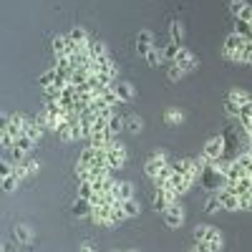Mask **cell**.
I'll list each match as a JSON object with an SVG mask.
<instances>
[{"instance_id": "74e56055", "label": "cell", "mask_w": 252, "mask_h": 252, "mask_svg": "<svg viewBox=\"0 0 252 252\" xmlns=\"http://www.w3.org/2000/svg\"><path fill=\"white\" fill-rule=\"evenodd\" d=\"M166 76H169V81H179V78H184V71L177 63H169V66H166Z\"/></svg>"}, {"instance_id": "484cf974", "label": "cell", "mask_w": 252, "mask_h": 252, "mask_svg": "<svg viewBox=\"0 0 252 252\" xmlns=\"http://www.w3.org/2000/svg\"><path fill=\"white\" fill-rule=\"evenodd\" d=\"M179 43H174V40H169L166 46H161V51H164V61L166 63H174V58H177V53H179Z\"/></svg>"}, {"instance_id": "4fadbf2b", "label": "cell", "mask_w": 252, "mask_h": 252, "mask_svg": "<svg viewBox=\"0 0 252 252\" xmlns=\"http://www.w3.org/2000/svg\"><path fill=\"white\" fill-rule=\"evenodd\" d=\"M71 212H73L76 217H91V212H94V204H91V199L76 197V199H73V207H71Z\"/></svg>"}, {"instance_id": "1f68e13d", "label": "cell", "mask_w": 252, "mask_h": 252, "mask_svg": "<svg viewBox=\"0 0 252 252\" xmlns=\"http://www.w3.org/2000/svg\"><path fill=\"white\" fill-rule=\"evenodd\" d=\"M94 194H96V189H94V182H81V184H78V192H76V197L91 199Z\"/></svg>"}, {"instance_id": "ffe728a7", "label": "cell", "mask_w": 252, "mask_h": 252, "mask_svg": "<svg viewBox=\"0 0 252 252\" xmlns=\"http://www.w3.org/2000/svg\"><path fill=\"white\" fill-rule=\"evenodd\" d=\"M172 174H174V166H172V161H169V164H166L164 169H161V172L152 179V182H154V187H157V189H159V187H166V182L172 179Z\"/></svg>"}, {"instance_id": "9c48e42d", "label": "cell", "mask_w": 252, "mask_h": 252, "mask_svg": "<svg viewBox=\"0 0 252 252\" xmlns=\"http://www.w3.org/2000/svg\"><path fill=\"white\" fill-rule=\"evenodd\" d=\"M174 63H177V66H182V71L184 73H189V71H194L197 66H199V58L192 53V51H189V48H179V53H177V58H174Z\"/></svg>"}, {"instance_id": "277c9868", "label": "cell", "mask_w": 252, "mask_h": 252, "mask_svg": "<svg viewBox=\"0 0 252 252\" xmlns=\"http://www.w3.org/2000/svg\"><path fill=\"white\" fill-rule=\"evenodd\" d=\"M202 157L209 159V161H217V159L227 157V136H212V139L204 144Z\"/></svg>"}, {"instance_id": "7dc6e473", "label": "cell", "mask_w": 252, "mask_h": 252, "mask_svg": "<svg viewBox=\"0 0 252 252\" xmlns=\"http://www.w3.org/2000/svg\"><path fill=\"white\" fill-rule=\"evenodd\" d=\"M78 252H94V250H91V245L86 242V245H81V250H78Z\"/></svg>"}, {"instance_id": "681fc988", "label": "cell", "mask_w": 252, "mask_h": 252, "mask_svg": "<svg viewBox=\"0 0 252 252\" xmlns=\"http://www.w3.org/2000/svg\"><path fill=\"white\" fill-rule=\"evenodd\" d=\"M250 3H252V0H250Z\"/></svg>"}, {"instance_id": "d590c367", "label": "cell", "mask_w": 252, "mask_h": 252, "mask_svg": "<svg viewBox=\"0 0 252 252\" xmlns=\"http://www.w3.org/2000/svg\"><path fill=\"white\" fill-rule=\"evenodd\" d=\"M169 35H172L174 43H179V46H182V38H184V28H182V23L172 20V23H169Z\"/></svg>"}, {"instance_id": "7c38bea8", "label": "cell", "mask_w": 252, "mask_h": 252, "mask_svg": "<svg viewBox=\"0 0 252 252\" xmlns=\"http://www.w3.org/2000/svg\"><path fill=\"white\" fill-rule=\"evenodd\" d=\"M111 89L116 91V96H119L121 103H129L134 98V86H131V83H126V81H114Z\"/></svg>"}, {"instance_id": "4dcf8cb0", "label": "cell", "mask_w": 252, "mask_h": 252, "mask_svg": "<svg viewBox=\"0 0 252 252\" xmlns=\"http://www.w3.org/2000/svg\"><path fill=\"white\" fill-rule=\"evenodd\" d=\"M68 35H71V40H76V43H78V46H86V43H89V40H91V38H89V33H86V31H83L81 26H76V28H73V31H71Z\"/></svg>"}, {"instance_id": "5b68a950", "label": "cell", "mask_w": 252, "mask_h": 252, "mask_svg": "<svg viewBox=\"0 0 252 252\" xmlns=\"http://www.w3.org/2000/svg\"><path fill=\"white\" fill-rule=\"evenodd\" d=\"M166 164H169V157H166L164 152H154L149 159L144 161V174L149 177V179H154V177H157V174L164 169Z\"/></svg>"}, {"instance_id": "8992f818", "label": "cell", "mask_w": 252, "mask_h": 252, "mask_svg": "<svg viewBox=\"0 0 252 252\" xmlns=\"http://www.w3.org/2000/svg\"><path fill=\"white\" fill-rule=\"evenodd\" d=\"M174 202H179V194H174L172 189H166V187H159V189H154V197H152V204H154V209L157 212H164L169 204H174Z\"/></svg>"}, {"instance_id": "f35d334b", "label": "cell", "mask_w": 252, "mask_h": 252, "mask_svg": "<svg viewBox=\"0 0 252 252\" xmlns=\"http://www.w3.org/2000/svg\"><path fill=\"white\" fill-rule=\"evenodd\" d=\"M237 63H252V40H247V43H245V48L240 51V58H237Z\"/></svg>"}, {"instance_id": "bcb514c9", "label": "cell", "mask_w": 252, "mask_h": 252, "mask_svg": "<svg viewBox=\"0 0 252 252\" xmlns=\"http://www.w3.org/2000/svg\"><path fill=\"white\" fill-rule=\"evenodd\" d=\"M192 250H194V252H215L207 242H194V247H192Z\"/></svg>"}, {"instance_id": "d4e9b609", "label": "cell", "mask_w": 252, "mask_h": 252, "mask_svg": "<svg viewBox=\"0 0 252 252\" xmlns=\"http://www.w3.org/2000/svg\"><path fill=\"white\" fill-rule=\"evenodd\" d=\"M182 121H184V114L179 109H169V111L164 114V124L166 126H179Z\"/></svg>"}, {"instance_id": "44dd1931", "label": "cell", "mask_w": 252, "mask_h": 252, "mask_svg": "<svg viewBox=\"0 0 252 252\" xmlns=\"http://www.w3.org/2000/svg\"><path fill=\"white\" fill-rule=\"evenodd\" d=\"M121 131H124V119L114 114V116L109 119V126H106V134H109L111 139H116V136H119Z\"/></svg>"}, {"instance_id": "e575fe53", "label": "cell", "mask_w": 252, "mask_h": 252, "mask_svg": "<svg viewBox=\"0 0 252 252\" xmlns=\"http://www.w3.org/2000/svg\"><path fill=\"white\" fill-rule=\"evenodd\" d=\"M232 103H237V106H245V103L252 98L250 94H245V91H240V89H235V91H229V96H227Z\"/></svg>"}, {"instance_id": "7402d4cb", "label": "cell", "mask_w": 252, "mask_h": 252, "mask_svg": "<svg viewBox=\"0 0 252 252\" xmlns=\"http://www.w3.org/2000/svg\"><path fill=\"white\" fill-rule=\"evenodd\" d=\"M220 209H222V202H220L217 192H209V197L204 199V212L207 215H215V212H220Z\"/></svg>"}, {"instance_id": "9a60e30c", "label": "cell", "mask_w": 252, "mask_h": 252, "mask_svg": "<svg viewBox=\"0 0 252 252\" xmlns=\"http://www.w3.org/2000/svg\"><path fill=\"white\" fill-rule=\"evenodd\" d=\"M124 129L129 131V134H134V136L141 134V129H144V119L136 116V114H129V116L124 119Z\"/></svg>"}, {"instance_id": "2e32d148", "label": "cell", "mask_w": 252, "mask_h": 252, "mask_svg": "<svg viewBox=\"0 0 252 252\" xmlns=\"http://www.w3.org/2000/svg\"><path fill=\"white\" fill-rule=\"evenodd\" d=\"M13 237H15L20 245H31V242H33V232H31L28 224H15V227H13Z\"/></svg>"}, {"instance_id": "f546056e", "label": "cell", "mask_w": 252, "mask_h": 252, "mask_svg": "<svg viewBox=\"0 0 252 252\" xmlns=\"http://www.w3.org/2000/svg\"><path fill=\"white\" fill-rule=\"evenodd\" d=\"M94 159H96V149L89 144V146H83V152H81V157H78V164H83V166H91L94 164Z\"/></svg>"}, {"instance_id": "b9f144b4", "label": "cell", "mask_w": 252, "mask_h": 252, "mask_svg": "<svg viewBox=\"0 0 252 252\" xmlns=\"http://www.w3.org/2000/svg\"><path fill=\"white\" fill-rule=\"evenodd\" d=\"M224 114H227L229 119H237V116H240V106L227 98V101H224Z\"/></svg>"}, {"instance_id": "836d02e7", "label": "cell", "mask_w": 252, "mask_h": 252, "mask_svg": "<svg viewBox=\"0 0 252 252\" xmlns=\"http://www.w3.org/2000/svg\"><path fill=\"white\" fill-rule=\"evenodd\" d=\"M35 144H38V141H33V139H31V136H26V134H23V136H18V139H15V146H18V149H23L26 154L35 149Z\"/></svg>"}, {"instance_id": "ee69618b", "label": "cell", "mask_w": 252, "mask_h": 252, "mask_svg": "<svg viewBox=\"0 0 252 252\" xmlns=\"http://www.w3.org/2000/svg\"><path fill=\"white\" fill-rule=\"evenodd\" d=\"M240 207H242V209H247V212H252V192H250V194H245V197H240Z\"/></svg>"}, {"instance_id": "d6986e66", "label": "cell", "mask_w": 252, "mask_h": 252, "mask_svg": "<svg viewBox=\"0 0 252 252\" xmlns=\"http://www.w3.org/2000/svg\"><path fill=\"white\" fill-rule=\"evenodd\" d=\"M86 51H89V56H91L94 61H98L101 56H109L106 46H103L101 40H89V43H86Z\"/></svg>"}, {"instance_id": "ab89813d", "label": "cell", "mask_w": 252, "mask_h": 252, "mask_svg": "<svg viewBox=\"0 0 252 252\" xmlns=\"http://www.w3.org/2000/svg\"><path fill=\"white\" fill-rule=\"evenodd\" d=\"M20 184V179L15 177V174H8V177H3V192H13V189Z\"/></svg>"}, {"instance_id": "5bb4252c", "label": "cell", "mask_w": 252, "mask_h": 252, "mask_svg": "<svg viewBox=\"0 0 252 252\" xmlns=\"http://www.w3.org/2000/svg\"><path fill=\"white\" fill-rule=\"evenodd\" d=\"M26 136H31L33 141H40V136H43V124H40L38 119H26Z\"/></svg>"}, {"instance_id": "3957f363", "label": "cell", "mask_w": 252, "mask_h": 252, "mask_svg": "<svg viewBox=\"0 0 252 252\" xmlns=\"http://www.w3.org/2000/svg\"><path fill=\"white\" fill-rule=\"evenodd\" d=\"M245 43H247V38H242V35H237V33L232 31V33H229V35L224 38V46H222V56H224L227 61L237 63V58H240V51L245 48Z\"/></svg>"}, {"instance_id": "8d00e7d4", "label": "cell", "mask_w": 252, "mask_h": 252, "mask_svg": "<svg viewBox=\"0 0 252 252\" xmlns=\"http://www.w3.org/2000/svg\"><path fill=\"white\" fill-rule=\"evenodd\" d=\"M136 46L154 48V46H157V43H154V35H152L149 31H139V35H136Z\"/></svg>"}, {"instance_id": "603a6c76", "label": "cell", "mask_w": 252, "mask_h": 252, "mask_svg": "<svg viewBox=\"0 0 252 252\" xmlns=\"http://www.w3.org/2000/svg\"><path fill=\"white\" fill-rule=\"evenodd\" d=\"M56 78H58V71H56V66H53V68H48L46 73L38 76V86L48 89V86H53V83H56Z\"/></svg>"}, {"instance_id": "d6a6232c", "label": "cell", "mask_w": 252, "mask_h": 252, "mask_svg": "<svg viewBox=\"0 0 252 252\" xmlns=\"http://www.w3.org/2000/svg\"><path fill=\"white\" fill-rule=\"evenodd\" d=\"M119 199H134V184L131 182H119Z\"/></svg>"}, {"instance_id": "4316f807", "label": "cell", "mask_w": 252, "mask_h": 252, "mask_svg": "<svg viewBox=\"0 0 252 252\" xmlns=\"http://www.w3.org/2000/svg\"><path fill=\"white\" fill-rule=\"evenodd\" d=\"M121 209L126 212V217H139V212H141V207H139L136 199H124L121 202Z\"/></svg>"}, {"instance_id": "7bdbcfd3", "label": "cell", "mask_w": 252, "mask_h": 252, "mask_svg": "<svg viewBox=\"0 0 252 252\" xmlns=\"http://www.w3.org/2000/svg\"><path fill=\"white\" fill-rule=\"evenodd\" d=\"M23 164H26V169H28V177L38 174V169H40V164H38L35 159H28V157H26V161H23Z\"/></svg>"}, {"instance_id": "8fae6325", "label": "cell", "mask_w": 252, "mask_h": 252, "mask_svg": "<svg viewBox=\"0 0 252 252\" xmlns=\"http://www.w3.org/2000/svg\"><path fill=\"white\" fill-rule=\"evenodd\" d=\"M217 197H220V202H222V209H227V212H237V209H242V207H240V197H237L235 192H229L227 187L217 189Z\"/></svg>"}, {"instance_id": "c3c4849f", "label": "cell", "mask_w": 252, "mask_h": 252, "mask_svg": "<svg viewBox=\"0 0 252 252\" xmlns=\"http://www.w3.org/2000/svg\"><path fill=\"white\" fill-rule=\"evenodd\" d=\"M189 252H194V250H189Z\"/></svg>"}, {"instance_id": "e0dca14e", "label": "cell", "mask_w": 252, "mask_h": 252, "mask_svg": "<svg viewBox=\"0 0 252 252\" xmlns=\"http://www.w3.org/2000/svg\"><path fill=\"white\" fill-rule=\"evenodd\" d=\"M26 157H28V154H26L23 149H18V146L3 152V161H8V164H13V166H18L20 161H26Z\"/></svg>"}, {"instance_id": "f6af8a7d", "label": "cell", "mask_w": 252, "mask_h": 252, "mask_svg": "<svg viewBox=\"0 0 252 252\" xmlns=\"http://www.w3.org/2000/svg\"><path fill=\"white\" fill-rule=\"evenodd\" d=\"M237 18H240V20H247V23H250V20H252V3H250V5H245V8H242V13H240Z\"/></svg>"}, {"instance_id": "ba28073f", "label": "cell", "mask_w": 252, "mask_h": 252, "mask_svg": "<svg viewBox=\"0 0 252 252\" xmlns=\"http://www.w3.org/2000/svg\"><path fill=\"white\" fill-rule=\"evenodd\" d=\"M161 217H164V224L166 227H182V222H184V207L179 202H174V204H169V207L164 209Z\"/></svg>"}, {"instance_id": "ac0fdd59", "label": "cell", "mask_w": 252, "mask_h": 252, "mask_svg": "<svg viewBox=\"0 0 252 252\" xmlns=\"http://www.w3.org/2000/svg\"><path fill=\"white\" fill-rule=\"evenodd\" d=\"M144 58H146V63H149L152 68H159V66H164V63H166V61H164V51H161V46H154Z\"/></svg>"}, {"instance_id": "52a82bcc", "label": "cell", "mask_w": 252, "mask_h": 252, "mask_svg": "<svg viewBox=\"0 0 252 252\" xmlns=\"http://www.w3.org/2000/svg\"><path fill=\"white\" fill-rule=\"evenodd\" d=\"M26 119H28V116H23V114H8L3 129H5L10 136H15V139L23 136V131H26Z\"/></svg>"}, {"instance_id": "83f0119b", "label": "cell", "mask_w": 252, "mask_h": 252, "mask_svg": "<svg viewBox=\"0 0 252 252\" xmlns=\"http://www.w3.org/2000/svg\"><path fill=\"white\" fill-rule=\"evenodd\" d=\"M51 46H53V53L56 56H63V53L68 51V35H56Z\"/></svg>"}, {"instance_id": "30bf717a", "label": "cell", "mask_w": 252, "mask_h": 252, "mask_svg": "<svg viewBox=\"0 0 252 252\" xmlns=\"http://www.w3.org/2000/svg\"><path fill=\"white\" fill-rule=\"evenodd\" d=\"M192 184H194V179H192V177H184V174H177V172H174V174H172V179L166 182V189H172L174 194H179V197H182V194H187V192H189V187H192Z\"/></svg>"}, {"instance_id": "cb8c5ba5", "label": "cell", "mask_w": 252, "mask_h": 252, "mask_svg": "<svg viewBox=\"0 0 252 252\" xmlns=\"http://www.w3.org/2000/svg\"><path fill=\"white\" fill-rule=\"evenodd\" d=\"M235 33H237V35H242V38H247V40H252V23L235 18Z\"/></svg>"}, {"instance_id": "60d3db41", "label": "cell", "mask_w": 252, "mask_h": 252, "mask_svg": "<svg viewBox=\"0 0 252 252\" xmlns=\"http://www.w3.org/2000/svg\"><path fill=\"white\" fill-rule=\"evenodd\" d=\"M245 5H250V0H229V13H232L235 18L242 13V8Z\"/></svg>"}, {"instance_id": "7a4b0ae2", "label": "cell", "mask_w": 252, "mask_h": 252, "mask_svg": "<svg viewBox=\"0 0 252 252\" xmlns=\"http://www.w3.org/2000/svg\"><path fill=\"white\" fill-rule=\"evenodd\" d=\"M126 159H129V154H126V146H124V144H119V141H111V144L106 146V166H109L111 172H119V169H124Z\"/></svg>"}, {"instance_id": "6da1fadb", "label": "cell", "mask_w": 252, "mask_h": 252, "mask_svg": "<svg viewBox=\"0 0 252 252\" xmlns=\"http://www.w3.org/2000/svg\"><path fill=\"white\" fill-rule=\"evenodd\" d=\"M194 242H207L215 252H222V247H224L222 232L217 227H212V224H197L194 227Z\"/></svg>"}, {"instance_id": "f1b7e54d", "label": "cell", "mask_w": 252, "mask_h": 252, "mask_svg": "<svg viewBox=\"0 0 252 252\" xmlns=\"http://www.w3.org/2000/svg\"><path fill=\"white\" fill-rule=\"evenodd\" d=\"M237 121H240L242 126H250V124H252V98L245 103V106H240V116H237Z\"/></svg>"}]
</instances>
